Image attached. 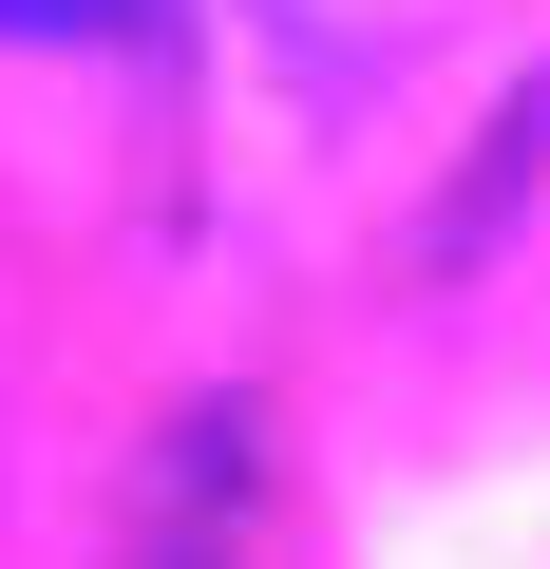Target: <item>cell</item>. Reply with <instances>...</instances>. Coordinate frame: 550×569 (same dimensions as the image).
Returning a JSON list of instances; mask_svg holds the SVG:
<instances>
[{
    "label": "cell",
    "mask_w": 550,
    "mask_h": 569,
    "mask_svg": "<svg viewBox=\"0 0 550 569\" xmlns=\"http://www.w3.org/2000/svg\"><path fill=\"white\" fill-rule=\"evenodd\" d=\"M228 493H247V418H190V475H171L152 569H228Z\"/></svg>",
    "instance_id": "obj_1"
},
{
    "label": "cell",
    "mask_w": 550,
    "mask_h": 569,
    "mask_svg": "<svg viewBox=\"0 0 550 569\" xmlns=\"http://www.w3.org/2000/svg\"><path fill=\"white\" fill-rule=\"evenodd\" d=\"M133 20V0H0V39H20V58H58V39H114Z\"/></svg>",
    "instance_id": "obj_2"
}]
</instances>
